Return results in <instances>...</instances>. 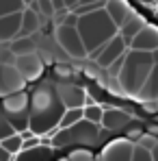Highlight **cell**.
<instances>
[{
    "label": "cell",
    "instance_id": "cell-5",
    "mask_svg": "<svg viewBox=\"0 0 158 161\" xmlns=\"http://www.w3.org/2000/svg\"><path fill=\"white\" fill-rule=\"evenodd\" d=\"M13 65H15V70L20 72V76L26 80V83L39 79L41 72H43V61H41V57L37 53L26 54V57H18L13 61Z\"/></svg>",
    "mask_w": 158,
    "mask_h": 161
},
{
    "label": "cell",
    "instance_id": "cell-9",
    "mask_svg": "<svg viewBox=\"0 0 158 161\" xmlns=\"http://www.w3.org/2000/svg\"><path fill=\"white\" fill-rule=\"evenodd\" d=\"M20 24H22V13L0 18V44H11L20 35Z\"/></svg>",
    "mask_w": 158,
    "mask_h": 161
},
{
    "label": "cell",
    "instance_id": "cell-8",
    "mask_svg": "<svg viewBox=\"0 0 158 161\" xmlns=\"http://www.w3.org/2000/svg\"><path fill=\"white\" fill-rule=\"evenodd\" d=\"M132 13H136L147 26H154L158 31V2H145V0H130L128 2ZM158 122V113H156Z\"/></svg>",
    "mask_w": 158,
    "mask_h": 161
},
{
    "label": "cell",
    "instance_id": "cell-15",
    "mask_svg": "<svg viewBox=\"0 0 158 161\" xmlns=\"http://www.w3.org/2000/svg\"><path fill=\"white\" fill-rule=\"evenodd\" d=\"M84 161H91V159H84Z\"/></svg>",
    "mask_w": 158,
    "mask_h": 161
},
{
    "label": "cell",
    "instance_id": "cell-2",
    "mask_svg": "<svg viewBox=\"0 0 158 161\" xmlns=\"http://www.w3.org/2000/svg\"><path fill=\"white\" fill-rule=\"evenodd\" d=\"M154 68V57L152 53H139V50H128L124 57V65L117 74V83H119V94L126 98H134L139 96L143 83L147 80L150 72Z\"/></svg>",
    "mask_w": 158,
    "mask_h": 161
},
{
    "label": "cell",
    "instance_id": "cell-11",
    "mask_svg": "<svg viewBox=\"0 0 158 161\" xmlns=\"http://www.w3.org/2000/svg\"><path fill=\"white\" fill-rule=\"evenodd\" d=\"M132 146L128 142H117L113 146H108L104 150V155L100 157L102 161H130L132 159Z\"/></svg>",
    "mask_w": 158,
    "mask_h": 161
},
{
    "label": "cell",
    "instance_id": "cell-3",
    "mask_svg": "<svg viewBox=\"0 0 158 161\" xmlns=\"http://www.w3.org/2000/svg\"><path fill=\"white\" fill-rule=\"evenodd\" d=\"M128 50H130V48H128V44H126V42H124V37L117 33V37H113L104 48H102V53L98 54V59H95V68H100V70H104V72H106L115 61L124 59Z\"/></svg>",
    "mask_w": 158,
    "mask_h": 161
},
{
    "label": "cell",
    "instance_id": "cell-10",
    "mask_svg": "<svg viewBox=\"0 0 158 161\" xmlns=\"http://www.w3.org/2000/svg\"><path fill=\"white\" fill-rule=\"evenodd\" d=\"M104 9H106V13H108V18L113 20V24L117 26V31H121L124 24L134 15L130 11V7H128V2H106Z\"/></svg>",
    "mask_w": 158,
    "mask_h": 161
},
{
    "label": "cell",
    "instance_id": "cell-14",
    "mask_svg": "<svg viewBox=\"0 0 158 161\" xmlns=\"http://www.w3.org/2000/svg\"><path fill=\"white\" fill-rule=\"evenodd\" d=\"M150 153H152V161H158V144L150 146Z\"/></svg>",
    "mask_w": 158,
    "mask_h": 161
},
{
    "label": "cell",
    "instance_id": "cell-1",
    "mask_svg": "<svg viewBox=\"0 0 158 161\" xmlns=\"http://www.w3.org/2000/svg\"><path fill=\"white\" fill-rule=\"evenodd\" d=\"M106 7V2H104ZM95 9L87 15H80L76 18V31H78V37L82 42V48L87 53V59L89 61H95L98 54L102 53L106 44L117 37V26L113 24V20L108 18L106 9Z\"/></svg>",
    "mask_w": 158,
    "mask_h": 161
},
{
    "label": "cell",
    "instance_id": "cell-13",
    "mask_svg": "<svg viewBox=\"0 0 158 161\" xmlns=\"http://www.w3.org/2000/svg\"><path fill=\"white\" fill-rule=\"evenodd\" d=\"M130 161H152V153L147 146H143L141 142L132 146V159Z\"/></svg>",
    "mask_w": 158,
    "mask_h": 161
},
{
    "label": "cell",
    "instance_id": "cell-6",
    "mask_svg": "<svg viewBox=\"0 0 158 161\" xmlns=\"http://www.w3.org/2000/svg\"><path fill=\"white\" fill-rule=\"evenodd\" d=\"M152 57H154V68H152L147 80L143 83V87H141V92L136 96V100L141 105H154V103H158V50H154Z\"/></svg>",
    "mask_w": 158,
    "mask_h": 161
},
{
    "label": "cell",
    "instance_id": "cell-7",
    "mask_svg": "<svg viewBox=\"0 0 158 161\" xmlns=\"http://www.w3.org/2000/svg\"><path fill=\"white\" fill-rule=\"evenodd\" d=\"M130 50H139V53H154V50H158V31L154 26H143L132 37Z\"/></svg>",
    "mask_w": 158,
    "mask_h": 161
},
{
    "label": "cell",
    "instance_id": "cell-4",
    "mask_svg": "<svg viewBox=\"0 0 158 161\" xmlns=\"http://www.w3.org/2000/svg\"><path fill=\"white\" fill-rule=\"evenodd\" d=\"M24 85H26V80L20 76V72L15 70V65L0 63V98L20 92Z\"/></svg>",
    "mask_w": 158,
    "mask_h": 161
},
{
    "label": "cell",
    "instance_id": "cell-12",
    "mask_svg": "<svg viewBox=\"0 0 158 161\" xmlns=\"http://www.w3.org/2000/svg\"><path fill=\"white\" fill-rule=\"evenodd\" d=\"M26 4L28 2H22V0H0V18L22 13L26 9Z\"/></svg>",
    "mask_w": 158,
    "mask_h": 161
}]
</instances>
